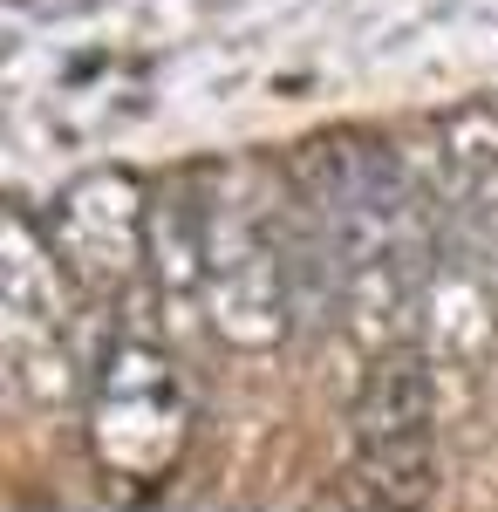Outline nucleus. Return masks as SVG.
<instances>
[{
	"instance_id": "obj_2",
	"label": "nucleus",
	"mask_w": 498,
	"mask_h": 512,
	"mask_svg": "<svg viewBox=\"0 0 498 512\" xmlns=\"http://www.w3.org/2000/svg\"><path fill=\"white\" fill-rule=\"evenodd\" d=\"M198 274L212 294L219 335L260 349L287 328V260L267 212L253 205H198Z\"/></svg>"
},
{
	"instance_id": "obj_1",
	"label": "nucleus",
	"mask_w": 498,
	"mask_h": 512,
	"mask_svg": "<svg viewBox=\"0 0 498 512\" xmlns=\"http://www.w3.org/2000/svg\"><path fill=\"white\" fill-rule=\"evenodd\" d=\"M192 437V396L178 383L171 355L144 342H116L89 376V444L96 465L130 485H157L178 465Z\"/></svg>"
},
{
	"instance_id": "obj_4",
	"label": "nucleus",
	"mask_w": 498,
	"mask_h": 512,
	"mask_svg": "<svg viewBox=\"0 0 498 512\" xmlns=\"http://www.w3.org/2000/svg\"><path fill=\"white\" fill-rule=\"evenodd\" d=\"M144 246H151V212L137 205V178L123 171L76 178L48 212V253L89 287H123Z\"/></svg>"
},
{
	"instance_id": "obj_3",
	"label": "nucleus",
	"mask_w": 498,
	"mask_h": 512,
	"mask_svg": "<svg viewBox=\"0 0 498 512\" xmlns=\"http://www.w3.org/2000/svg\"><path fill=\"white\" fill-rule=\"evenodd\" d=\"M355 472L383 506H417L430 485V376L417 355H383L355 396Z\"/></svg>"
}]
</instances>
